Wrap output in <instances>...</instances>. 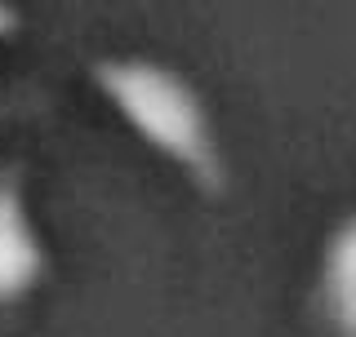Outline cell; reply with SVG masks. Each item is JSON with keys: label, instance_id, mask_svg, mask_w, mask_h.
<instances>
[{"label": "cell", "instance_id": "6da1fadb", "mask_svg": "<svg viewBox=\"0 0 356 337\" xmlns=\"http://www.w3.org/2000/svg\"><path fill=\"white\" fill-rule=\"evenodd\" d=\"M89 80L129 125L134 138L147 142L156 155H165L200 196H227L232 168L209 103L178 67L143 58V53H107V58L89 62Z\"/></svg>", "mask_w": 356, "mask_h": 337}, {"label": "cell", "instance_id": "7a4b0ae2", "mask_svg": "<svg viewBox=\"0 0 356 337\" xmlns=\"http://www.w3.org/2000/svg\"><path fill=\"white\" fill-rule=\"evenodd\" d=\"M44 275H49V249L27 205V168L9 160L0 164V311L27 302L44 284Z\"/></svg>", "mask_w": 356, "mask_h": 337}, {"label": "cell", "instance_id": "5b68a950", "mask_svg": "<svg viewBox=\"0 0 356 337\" xmlns=\"http://www.w3.org/2000/svg\"><path fill=\"white\" fill-rule=\"evenodd\" d=\"M0 116H9V107H0Z\"/></svg>", "mask_w": 356, "mask_h": 337}, {"label": "cell", "instance_id": "277c9868", "mask_svg": "<svg viewBox=\"0 0 356 337\" xmlns=\"http://www.w3.org/2000/svg\"><path fill=\"white\" fill-rule=\"evenodd\" d=\"M18 27H22V14L9 5V0H0V40H9Z\"/></svg>", "mask_w": 356, "mask_h": 337}, {"label": "cell", "instance_id": "3957f363", "mask_svg": "<svg viewBox=\"0 0 356 337\" xmlns=\"http://www.w3.org/2000/svg\"><path fill=\"white\" fill-rule=\"evenodd\" d=\"M316 316L334 337H356V209L334 222L316 262Z\"/></svg>", "mask_w": 356, "mask_h": 337}]
</instances>
